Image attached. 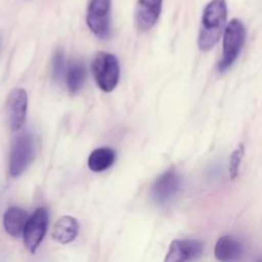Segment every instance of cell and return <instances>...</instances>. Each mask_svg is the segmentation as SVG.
<instances>
[{"mask_svg":"<svg viewBox=\"0 0 262 262\" xmlns=\"http://www.w3.org/2000/svg\"><path fill=\"white\" fill-rule=\"evenodd\" d=\"M227 14L228 10L225 0H211L206 5L202 14L199 35V48L202 51L211 50L220 40L224 32Z\"/></svg>","mask_w":262,"mask_h":262,"instance_id":"obj_1","label":"cell"},{"mask_svg":"<svg viewBox=\"0 0 262 262\" xmlns=\"http://www.w3.org/2000/svg\"><path fill=\"white\" fill-rule=\"evenodd\" d=\"M91 71L97 86L104 92H112L119 82L120 68L117 56L100 51L94 56Z\"/></svg>","mask_w":262,"mask_h":262,"instance_id":"obj_2","label":"cell"},{"mask_svg":"<svg viewBox=\"0 0 262 262\" xmlns=\"http://www.w3.org/2000/svg\"><path fill=\"white\" fill-rule=\"evenodd\" d=\"M246 28L239 19H232L224 31L223 38V58L219 63V71L225 72L234 64L245 45Z\"/></svg>","mask_w":262,"mask_h":262,"instance_id":"obj_3","label":"cell"},{"mask_svg":"<svg viewBox=\"0 0 262 262\" xmlns=\"http://www.w3.org/2000/svg\"><path fill=\"white\" fill-rule=\"evenodd\" d=\"M36 152L35 138L31 133L18 136L13 142L9 155V173L12 177H19L27 170Z\"/></svg>","mask_w":262,"mask_h":262,"instance_id":"obj_4","label":"cell"},{"mask_svg":"<svg viewBox=\"0 0 262 262\" xmlns=\"http://www.w3.org/2000/svg\"><path fill=\"white\" fill-rule=\"evenodd\" d=\"M110 0H90L87 8V26L100 38L110 35Z\"/></svg>","mask_w":262,"mask_h":262,"instance_id":"obj_5","label":"cell"},{"mask_svg":"<svg viewBox=\"0 0 262 262\" xmlns=\"http://www.w3.org/2000/svg\"><path fill=\"white\" fill-rule=\"evenodd\" d=\"M48 224L49 214L43 207L37 209L28 217L27 224L23 230V241L30 252L35 253L38 246L41 245L48 230Z\"/></svg>","mask_w":262,"mask_h":262,"instance_id":"obj_6","label":"cell"},{"mask_svg":"<svg viewBox=\"0 0 262 262\" xmlns=\"http://www.w3.org/2000/svg\"><path fill=\"white\" fill-rule=\"evenodd\" d=\"M181 188L182 177L179 176L178 171L168 170L155 181L151 189V196L154 201L163 205L176 199L177 194L181 192Z\"/></svg>","mask_w":262,"mask_h":262,"instance_id":"obj_7","label":"cell"},{"mask_svg":"<svg viewBox=\"0 0 262 262\" xmlns=\"http://www.w3.org/2000/svg\"><path fill=\"white\" fill-rule=\"evenodd\" d=\"M27 92L23 89L13 90L7 101V114L10 129L18 130L23 127L27 117Z\"/></svg>","mask_w":262,"mask_h":262,"instance_id":"obj_8","label":"cell"},{"mask_svg":"<svg viewBox=\"0 0 262 262\" xmlns=\"http://www.w3.org/2000/svg\"><path fill=\"white\" fill-rule=\"evenodd\" d=\"M163 0H138L136 5V26L141 32L151 30L160 17Z\"/></svg>","mask_w":262,"mask_h":262,"instance_id":"obj_9","label":"cell"},{"mask_svg":"<svg viewBox=\"0 0 262 262\" xmlns=\"http://www.w3.org/2000/svg\"><path fill=\"white\" fill-rule=\"evenodd\" d=\"M204 253V245L200 241H174L166 255V262H182L199 260Z\"/></svg>","mask_w":262,"mask_h":262,"instance_id":"obj_10","label":"cell"},{"mask_svg":"<svg viewBox=\"0 0 262 262\" xmlns=\"http://www.w3.org/2000/svg\"><path fill=\"white\" fill-rule=\"evenodd\" d=\"M28 214L25 210L19 207H9L5 211L3 217V225H4L5 232L12 237L18 238L23 235L26 224H27Z\"/></svg>","mask_w":262,"mask_h":262,"instance_id":"obj_11","label":"cell"},{"mask_svg":"<svg viewBox=\"0 0 262 262\" xmlns=\"http://www.w3.org/2000/svg\"><path fill=\"white\" fill-rule=\"evenodd\" d=\"M79 225L76 217L73 216H63L55 223L53 228V238L58 243L61 245H68L73 242L78 235Z\"/></svg>","mask_w":262,"mask_h":262,"instance_id":"obj_12","label":"cell"},{"mask_svg":"<svg viewBox=\"0 0 262 262\" xmlns=\"http://www.w3.org/2000/svg\"><path fill=\"white\" fill-rule=\"evenodd\" d=\"M243 247L239 241L230 235L220 238L215 247V256L219 261H235L242 256Z\"/></svg>","mask_w":262,"mask_h":262,"instance_id":"obj_13","label":"cell"},{"mask_svg":"<svg viewBox=\"0 0 262 262\" xmlns=\"http://www.w3.org/2000/svg\"><path fill=\"white\" fill-rule=\"evenodd\" d=\"M115 152L110 147L96 148L89 156V168L95 173H101L113 166L115 161Z\"/></svg>","mask_w":262,"mask_h":262,"instance_id":"obj_14","label":"cell"},{"mask_svg":"<svg viewBox=\"0 0 262 262\" xmlns=\"http://www.w3.org/2000/svg\"><path fill=\"white\" fill-rule=\"evenodd\" d=\"M67 86L71 94H77L86 81V68L82 63L74 61L67 72Z\"/></svg>","mask_w":262,"mask_h":262,"instance_id":"obj_15","label":"cell"},{"mask_svg":"<svg viewBox=\"0 0 262 262\" xmlns=\"http://www.w3.org/2000/svg\"><path fill=\"white\" fill-rule=\"evenodd\" d=\"M243 156H245V146L239 145L237 150H234V152L232 154V156H230V161H229V173H230V178H232L233 181L237 178L238 173H239V165L241 163H242Z\"/></svg>","mask_w":262,"mask_h":262,"instance_id":"obj_16","label":"cell"},{"mask_svg":"<svg viewBox=\"0 0 262 262\" xmlns=\"http://www.w3.org/2000/svg\"><path fill=\"white\" fill-rule=\"evenodd\" d=\"M64 73V54L61 50H56L51 60V76L54 81H59Z\"/></svg>","mask_w":262,"mask_h":262,"instance_id":"obj_17","label":"cell"},{"mask_svg":"<svg viewBox=\"0 0 262 262\" xmlns=\"http://www.w3.org/2000/svg\"><path fill=\"white\" fill-rule=\"evenodd\" d=\"M0 43H2V40H0Z\"/></svg>","mask_w":262,"mask_h":262,"instance_id":"obj_18","label":"cell"}]
</instances>
